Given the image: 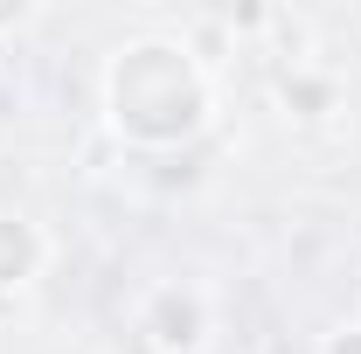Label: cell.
Wrapping results in <instances>:
<instances>
[{"label": "cell", "mask_w": 361, "mask_h": 354, "mask_svg": "<svg viewBox=\"0 0 361 354\" xmlns=\"http://www.w3.org/2000/svg\"><path fill=\"white\" fill-rule=\"evenodd\" d=\"M111 111H118V126L133 139L167 146V139L195 133V118H202V77H195V63L180 49L146 42L133 56H118V70H111Z\"/></svg>", "instance_id": "6da1fadb"}, {"label": "cell", "mask_w": 361, "mask_h": 354, "mask_svg": "<svg viewBox=\"0 0 361 354\" xmlns=\"http://www.w3.org/2000/svg\"><path fill=\"white\" fill-rule=\"evenodd\" d=\"M35 257H42V243H35V229L14 216H0V285H21L28 271H35Z\"/></svg>", "instance_id": "7a4b0ae2"}, {"label": "cell", "mask_w": 361, "mask_h": 354, "mask_svg": "<svg viewBox=\"0 0 361 354\" xmlns=\"http://www.w3.org/2000/svg\"><path fill=\"white\" fill-rule=\"evenodd\" d=\"M153 334H160L167 348H188V341L202 334V312H195V299H180V292H160V306H153Z\"/></svg>", "instance_id": "3957f363"}, {"label": "cell", "mask_w": 361, "mask_h": 354, "mask_svg": "<svg viewBox=\"0 0 361 354\" xmlns=\"http://www.w3.org/2000/svg\"><path fill=\"white\" fill-rule=\"evenodd\" d=\"M334 354H361V334H341V341H334Z\"/></svg>", "instance_id": "277c9868"}]
</instances>
